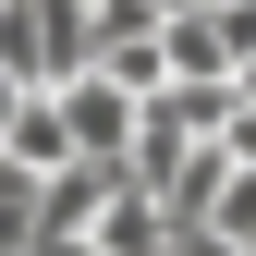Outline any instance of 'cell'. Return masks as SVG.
Wrapping results in <instances>:
<instances>
[{"instance_id": "cell-2", "label": "cell", "mask_w": 256, "mask_h": 256, "mask_svg": "<svg viewBox=\"0 0 256 256\" xmlns=\"http://www.w3.org/2000/svg\"><path fill=\"white\" fill-rule=\"evenodd\" d=\"M61 98V134H74V158H122L134 146V98H122L110 74H74V86H49Z\"/></svg>"}, {"instance_id": "cell-7", "label": "cell", "mask_w": 256, "mask_h": 256, "mask_svg": "<svg viewBox=\"0 0 256 256\" xmlns=\"http://www.w3.org/2000/svg\"><path fill=\"white\" fill-rule=\"evenodd\" d=\"M12 98H24V86H12V74H0V134H12Z\"/></svg>"}, {"instance_id": "cell-6", "label": "cell", "mask_w": 256, "mask_h": 256, "mask_svg": "<svg viewBox=\"0 0 256 256\" xmlns=\"http://www.w3.org/2000/svg\"><path fill=\"white\" fill-rule=\"evenodd\" d=\"M24 232H37V171H12V158H0V256H12Z\"/></svg>"}, {"instance_id": "cell-4", "label": "cell", "mask_w": 256, "mask_h": 256, "mask_svg": "<svg viewBox=\"0 0 256 256\" xmlns=\"http://www.w3.org/2000/svg\"><path fill=\"white\" fill-rule=\"evenodd\" d=\"M98 256H171V220H158L146 183H110V208H98V232H86Z\"/></svg>"}, {"instance_id": "cell-5", "label": "cell", "mask_w": 256, "mask_h": 256, "mask_svg": "<svg viewBox=\"0 0 256 256\" xmlns=\"http://www.w3.org/2000/svg\"><path fill=\"white\" fill-rule=\"evenodd\" d=\"M196 232H232V244H256V171L232 158V171H220V196H208V220Z\"/></svg>"}, {"instance_id": "cell-3", "label": "cell", "mask_w": 256, "mask_h": 256, "mask_svg": "<svg viewBox=\"0 0 256 256\" xmlns=\"http://www.w3.org/2000/svg\"><path fill=\"white\" fill-rule=\"evenodd\" d=\"M110 183H122V158H61V171H37V232H98V208H110Z\"/></svg>"}, {"instance_id": "cell-1", "label": "cell", "mask_w": 256, "mask_h": 256, "mask_svg": "<svg viewBox=\"0 0 256 256\" xmlns=\"http://www.w3.org/2000/svg\"><path fill=\"white\" fill-rule=\"evenodd\" d=\"M98 61V0H0V74L12 86H74Z\"/></svg>"}, {"instance_id": "cell-10", "label": "cell", "mask_w": 256, "mask_h": 256, "mask_svg": "<svg viewBox=\"0 0 256 256\" xmlns=\"http://www.w3.org/2000/svg\"><path fill=\"white\" fill-rule=\"evenodd\" d=\"M244 256H256V244H244Z\"/></svg>"}, {"instance_id": "cell-9", "label": "cell", "mask_w": 256, "mask_h": 256, "mask_svg": "<svg viewBox=\"0 0 256 256\" xmlns=\"http://www.w3.org/2000/svg\"><path fill=\"white\" fill-rule=\"evenodd\" d=\"M86 256H98V244H86Z\"/></svg>"}, {"instance_id": "cell-8", "label": "cell", "mask_w": 256, "mask_h": 256, "mask_svg": "<svg viewBox=\"0 0 256 256\" xmlns=\"http://www.w3.org/2000/svg\"><path fill=\"white\" fill-rule=\"evenodd\" d=\"M232 86H244V110H256V61H232Z\"/></svg>"}]
</instances>
